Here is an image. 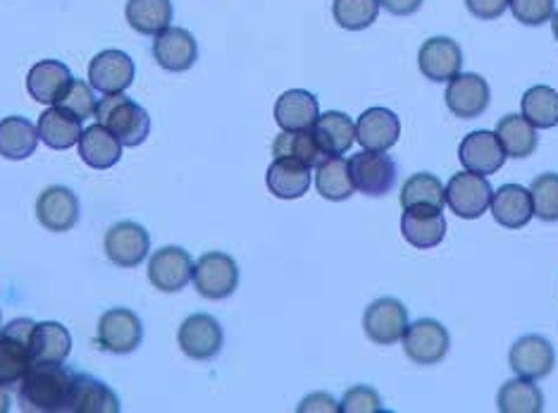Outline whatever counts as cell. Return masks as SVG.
I'll list each match as a JSON object with an SVG mask.
<instances>
[{
    "instance_id": "cell-7",
    "label": "cell",
    "mask_w": 558,
    "mask_h": 413,
    "mask_svg": "<svg viewBox=\"0 0 558 413\" xmlns=\"http://www.w3.org/2000/svg\"><path fill=\"white\" fill-rule=\"evenodd\" d=\"M144 340V325L130 308H110L98 320L96 342L110 354H132Z\"/></svg>"
},
{
    "instance_id": "cell-10",
    "label": "cell",
    "mask_w": 558,
    "mask_h": 413,
    "mask_svg": "<svg viewBox=\"0 0 558 413\" xmlns=\"http://www.w3.org/2000/svg\"><path fill=\"white\" fill-rule=\"evenodd\" d=\"M444 194H447V206L451 208V212H456L463 220H475L489 208L494 190L487 178L465 170L453 174Z\"/></svg>"
},
{
    "instance_id": "cell-26",
    "label": "cell",
    "mask_w": 558,
    "mask_h": 413,
    "mask_svg": "<svg viewBox=\"0 0 558 413\" xmlns=\"http://www.w3.org/2000/svg\"><path fill=\"white\" fill-rule=\"evenodd\" d=\"M265 182H268L272 196L282 198V202H296L311 190V168L296 160L275 158L268 174H265Z\"/></svg>"
},
{
    "instance_id": "cell-30",
    "label": "cell",
    "mask_w": 558,
    "mask_h": 413,
    "mask_svg": "<svg viewBox=\"0 0 558 413\" xmlns=\"http://www.w3.org/2000/svg\"><path fill=\"white\" fill-rule=\"evenodd\" d=\"M39 142V130L27 118L10 116L0 120V156L5 160L32 158Z\"/></svg>"
},
{
    "instance_id": "cell-38",
    "label": "cell",
    "mask_w": 558,
    "mask_h": 413,
    "mask_svg": "<svg viewBox=\"0 0 558 413\" xmlns=\"http://www.w3.org/2000/svg\"><path fill=\"white\" fill-rule=\"evenodd\" d=\"M401 206H433L444 210L447 206V194H444V184L429 172H417L413 178L405 180L401 190Z\"/></svg>"
},
{
    "instance_id": "cell-4",
    "label": "cell",
    "mask_w": 558,
    "mask_h": 413,
    "mask_svg": "<svg viewBox=\"0 0 558 413\" xmlns=\"http://www.w3.org/2000/svg\"><path fill=\"white\" fill-rule=\"evenodd\" d=\"M401 342L405 356H409L415 366H437V363H441L449 354L451 337L439 320L421 318L405 328Z\"/></svg>"
},
{
    "instance_id": "cell-44",
    "label": "cell",
    "mask_w": 558,
    "mask_h": 413,
    "mask_svg": "<svg viewBox=\"0 0 558 413\" xmlns=\"http://www.w3.org/2000/svg\"><path fill=\"white\" fill-rule=\"evenodd\" d=\"M465 8L473 17L482 22H492L504 15L506 8H509V0H465Z\"/></svg>"
},
{
    "instance_id": "cell-31",
    "label": "cell",
    "mask_w": 558,
    "mask_h": 413,
    "mask_svg": "<svg viewBox=\"0 0 558 413\" xmlns=\"http://www.w3.org/2000/svg\"><path fill=\"white\" fill-rule=\"evenodd\" d=\"M36 130H39V139L48 148H56V151H68L74 144H80V136L84 132L82 120L68 116V112L60 110L58 106L41 112L39 122H36Z\"/></svg>"
},
{
    "instance_id": "cell-34",
    "label": "cell",
    "mask_w": 558,
    "mask_h": 413,
    "mask_svg": "<svg viewBox=\"0 0 558 413\" xmlns=\"http://www.w3.org/2000/svg\"><path fill=\"white\" fill-rule=\"evenodd\" d=\"M497 136H499L506 156L518 158V160L530 158L537 151V144H539L537 130L532 127V124L523 116H515V112L499 120Z\"/></svg>"
},
{
    "instance_id": "cell-21",
    "label": "cell",
    "mask_w": 558,
    "mask_h": 413,
    "mask_svg": "<svg viewBox=\"0 0 558 413\" xmlns=\"http://www.w3.org/2000/svg\"><path fill=\"white\" fill-rule=\"evenodd\" d=\"M401 136L397 112L387 108H367L356 122V142L367 151H389Z\"/></svg>"
},
{
    "instance_id": "cell-29",
    "label": "cell",
    "mask_w": 558,
    "mask_h": 413,
    "mask_svg": "<svg viewBox=\"0 0 558 413\" xmlns=\"http://www.w3.org/2000/svg\"><path fill=\"white\" fill-rule=\"evenodd\" d=\"M72 352V335L62 323L44 320L34 325L32 359L34 363H65Z\"/></svg>"
},
{
    "instance_id": "cell-42",
    "label": "cell",
    "mask_w": 558,
    "mask_h": 413,
    "mask_svg": "<svg viewBox=\"0 0 558 413\" xmlns=\"http://www.w3.org/2000/svg\"><path fill=\"white\" fill-rule=\"evenodd\" d=\"M513 17L525 27H542L551 22L556 12V0H509Z\"/></svg>"
},
{
    "instance_id": "cell-35",
    "label": "cell",
    "mask_w": 558,
    "mask_h": 413,
    "mask_svg": "<svg viewBox=\"0 0 558 413\" xmlns=\"http://www.w3.org/2000/svg\"><path fill=\"white\" fill-rule=\"evenodd\" d=\"M497 409L501 413H542L544 394L535 385V380L515 375L513 380L501 385L499 397H497Z\"/></svg>"
},
{
    "instance_id": "cell-49",
    "label": "cell",
    "mask_w": 558,
    "mask_h": 413,
    "mask_svg": "<svg viewBox=\"0 0 558 413\" xmlns=\"http://www.w3.org/2000/svg\"><path fill=\"white\" fill-rule=\"evenodd\" d=\"M0 323H3V316H0ZM0 328H3V325H0Z\"/></svg>"
},
{
    "instance_id": "cell-5",
    "label": "cell",
    "mask_w": 558,
    "mask_h": 413,
    "mask_svg": "<svg viewBox=\"0 0 558 413\" xmlns=\"http://www.w3.org/2000/svg\"><path fill=\"white\" fill-rule=\"evenodd\" d=\"M196 292L210 302H222L232 296L239 287V266L232 256L222 252L203 254L194 266Z\"/></svg>"
},
{
    "instance_id": "cell-28",
    "label": "cell",
    "mask_w": 558,
    "mask_h": 413,
    "mask_svg": "<svg viewBox=\"0 0 558 413\" xmlns=\"http://www.w3.org/2000/svg\"><path fill=\"white\" fill-rule=\"evenodd\" d=\"M80 158L94 170H110L122 158V144L104 124H94L80 136Z\"/></svg>"
},
{
    "instance_id": "cell-24",
    "label": "cell",
    "mask_w": 558,
    "mask_h": 413,
    "mask_svg": "<svg viewBox=\"0 0 558 413\" xmlns=\"http://www.w3.org/2000/svg\"><path fill=\"white\" fill-rule=\"evenodd\" d=\"M492 216L506 230H520L535 218L530 190L520 184H504L497 194H492Z\"/></svg>"
},
{
    "instance_id": "cell-36",
    "label": "cell",
    "mask_w": 558,
    "mask_h": 413,
    "mask_svg": "<svg viewBox=\"0 0 558 413\" xmlns=\"http://www.w3.org/2000/svg\"><path fill=\"white\" fill-rule=\"evenodd\" d=\"M272 156L296 160V162H303V166H308V168H315L325 158L318 142H315L313 130L282 132L272 144Z\"/></svg>"
},
{
    "instance_id": "cell-32",
    "label": "cell",
    "mask_w": 558,
    "mask_h": 413,
    "mask_svg": "<svg viewBox=\"0 0 558 413\" xmlns=\"http://www.w3.org/2000/svg\"><path fill=\"white\" fill-rule=\"evenodd\" d=\"M315 186L318 194L327 202H347L353 196L356 186L351 180L349 160L341 156H325L318 166H315Z\"/></svg>"
},
{
    "instance_id": "cell-17",
    "label": "cell",
    "mask_w": 558,
    "mask_h": 413,
    "mask_svg": "<svg viewBox=\"0 0 558 413\" xmlns=\"http://www.w3.org/2000/svg\"><path fill=\"white\" fill-rule=\"evenodd\" d=\"M136 65L134 60L122 51H104L94 56L88 65V84L98 94H122L134 84Z\"/></svg>"
},
{
    "instance_id": "cell-12",
    "label": "cell",
    "mask_w": 558,
    "mask_h": 413,
    "mask_svg": "<svg viewBox=\"0 0 558 413\" xmlns=\"http://www.w3.org/2000/svg\"><path fill=\"white\" fill-rule=\"evenodd\" d=\"M106 256L120 268L142 266L150 252V234L138 222L122 220L106 232Z\"/></svg>"
},
{
    "instance_id": "cell-8",
    "label": "cell",
    "mask_w": 558,
    "mask_h": 413,
    "mask_svg": "<svg viewBox=\"0 0 558 413\" xmlns=\"http://www.w3.org/2000/svg\"><path fill=\"white\" fill-rule=\"evenodd\" d=\"M405 328H409V311L395 296L377 299L363 313V330L367 340L379 347L401 342Z\"/></svg>"
},
{
    "instance_id": "cell-33",
    "label": "cell",
    "mask_w": 558,
    "mask_h": 413,
    "mask_svg": "<svg viewBox=\"0 0 558 413\" xmlns=\"http://www.w3.org/2000/svg\"><path fill=\"white\" fill-rule=\"evenodd\" d=\"M174 15L172 0H126L124 17L130 27L144 36H156L170 27Z\"/></svg>"
},
{
    "instance_id": "cell-3",
    "label": "cell",
    "mask_w": 558,
    "mask_h": 413,
    "mask_svg": "<svg viewBox=\"0 0 558 413\" xmlns=\"http://www.w3.org/2000/svg\"><path fill=\"white\" fill-rule=\"evenodd\" d=\"M34 320L17 318L0 328V385L20 387L24 375L34 366L32 332Z\"/></svg>"
},
{
    "instance_id": "cell-14",
    "label": "cell",
    "mask_w": 558,
    "mask_h": 413,
    "mask_svg": "<svg viewBox=\"0 0 558 413\" xmlns=\"http://www.w3.org/2000/svg\"><path fill=\"white\" fill-rule=\"evenodd\" d=\"M509 366L520 378L542 380L556 366V352L547 337L542 335H525L511 347Z\"/></svg>"
},
{
    "instance_id": "cell-11",
    "label": "cell",
    "mask_w": 558,
    "mask_h": 413,
    "mask_svg": "<svg viewBox=\"0 0 558 413\" xmlns=\"http://www.w3.org/2000/svg\"><path fill=\"white\" fill-rule=\"evenodd\" d=\"M177 342L180 349L194 361H210L222 352L225 332L222 325L208 313H194L189 316L177 332Z\"/></svg>"
},
{
    "instance_id": "cell-22",
    "label": "cell",
    "mask_w": 558,
    "mask_h": 413,
    "mask_svg": "<svg viewBox=\"0 0 558 413\" xmlns=\"http://www.w3.org/2000/svg\"><path fill=\"white\" fill-rule=\"evenodd\" d=\"M320 118V104L311 92L291 89L277 98L275 122L282 132L313 130L315 120Z\"/></svg>"
},
{
    "instance_id": "cell-20",
    "label": "cell",
    "mask_w": 558,
    "mask_h": 413,
    "mask_svg": "<svg viewBox=\"0 0 558 413\" xmlns=\"http://www.w3.org/2000/svg\"><path fill=\"white\" fill-rule=\"evenodd\" d=\"M154 58L158 65L168 72L192 70L198 60V44L194 39V34H189L182 27H168L165 32L156 34Z\"/></svg>"
},
{
    "instance_id": "cell-40",
    "label": "cell",
    "mask_w": 558,
    "mask_h": 413,
    "mask_svg": "<svg viewBox=\"0 0 558 413\" xmlns=\"http://www.w3.org/2000/svg\"><path fill=\"white\" fill-rule=\"evenodd\" d=\"M535 216L544 222H558V174L544 172L530 184Z\"/></svg>"
},
{
    "instance_id": "cell-16",
    "label": "cell",
    "mask_w": 558,
    "mask_h": 413,
    "mask_svg": "<svg viewBox=\"0 0 558 413\" xmlns=\"http://www.w3.org/2000/svg\"><path fill=\"white\" fill-rule=\"evenodd\" d=\"M417 68L429 82H451L463 68L461 46L449 36H433L417 51Z\"/></svg>"
},
{
    "instance_id": "cell-47",
    "label": "cell",
    "mask_w": 558,
    "mask_h": 413,
    "mask_svg": "<svg viewBox=\"0 0 558 413\" xmlns=\"http://www.w3.org/2000/svg\"><path fill=\"white\" fill-rule=\"evenodd\" d=\"M10 394H8V387L0 385V413H8L10 411Z\"/></svg>"
},
{
    "instance_id": "cell-37",
    "label": "cell",
    "mask_w": 558,
    "mask_h": 413,
    "mask_svg": "<svg viewBox=\"0 0 558 413\" xmlns=\"http://www.w3.org/2000/svg\"><path fill=\"white\" fill-rule=\"evenodd\" d=\"M520 106H523V118L535 130H551L558 124V92L551 86H532Z\"/></svg>"
},
{
    "instance_id": "cell-46",
    "label": "cell",
    "mask_w": 558,
    "mask_h": 413,
    "mask_svg": "<svg viewBox=\"0 0 558 413\" xmlns=\"http://www.w3.org/2000/svg\"><path fill=\"white\" fill-rule=\"evenodd\" d=\"M425 0H379V8H385L389 15L409 17L423 8Z\"/></svg>"
},
{
    "instance_id": "cell-9",
    "label": "cell",
    "mask_w": 558,
    "mask_h": 413,
    "mask_svg": "<svg viewBox=\"0 0 558 413\" xmlns=\"http://www.w3.org/2000/svg\"><path fill=\"white\" fill-rule=\"evenodd\" d=\"M194 258L182 246H162L148 260V280L165 294L182 292L194 280Z\"/></svg>"
},
{
    "instance_id": "cell-27",
    "label": "cell",
    "mask_w": 558,
    "mask_h": 413,
    "mask_svg": "<svg viewBox=\"0 0 558 413\" xmlns=\"http://www.w3.org/2000/svg\"><path fill=\"white\" fill-rule=\"evenodd\" d=\"M313 136L325 156H344L356 142V124L347 112L329 110L315 120Z\"/></svg>"
},
{
    "instance_id": "cell-45",
    "label": "cell",
    "mask_w": 558,
    "mask_h": 413,
    "mask_svg": "<svg viewBox=\"0 0 558 413\" xmlns=\"http://www.w3.org/2000/svg\"><path fill=\"white\" fill-rule=\"evenodd\" d=\"M299 411L301 413H308V411H323V413H337L341 411L339 404L335 402L332 397L325 394V392H315V394H308L303 402L299 404Z\"/></svg>"
},
{
    "instance_id": "cell-19",
    "label": "cell",
    "mask_w": 558,
    "mask_h": 413,
    "mask_svg": "<svg viewBox=\"0 0 558 413\" xmlns=\"http://www.w3.org/2000/svg\"><path fill=\"white\" fill-rule=\"evenodd\" d=\"M401 234L415 248H435L447 234V220H444V212L433 206L403 208Z\"/></svg>"
},
{
    "instance_id": "cell-2",
    "label": "cell",
    "mask_w": 558,
    "mask_h": 413,
    "mask_svg": "<svg viewBox=\"0 0 558 413\" xmlns=\"http://www.w3.org/2000/svg\"><path fill=\"white\" fill-rule=\"evenodd\" d=\"M94 118L98 124H104L106 130L116 134L122 146H142L150 134L148 110L134 104L124 94H108L106 98H100Z\"/></svg>"
},
{
    "instance_id": "cell-25",
    "label": "cell",
    "mask_w": 558,
    "mask_h": 413,
    "mask_svg": "<svg viewBox=\"0 0 558 413\" xmlns=\"http://www.w3.org/2000/svg\"><path fill=\"white\" fill-rule=\"evenodd\" d=\"M72 82V72L60 60H41L27 74V92L36 104L56 106Z\"/></svg>"
},
{
    "instance_id": "cell-15",
    "label": "cell",
    "mask_w": 558,
    "mask_h": 413,
    "mask_svg": "<svg viewBox=\"0 0 558 413\" xmlns=\"http://www.w3.org/2000/svg\"><path fill=\"white\" fill-rule=\"evenodd\" d=\"M506 158L509 156H506L497 132H487V130L471 132L468 136H463V142L459 146L461 166L468 172L482 174V178L499 172L504 168Z\"/></svg>"
},
{
    "instance_id": "cell-23",
    "label": "cell",
    "mask_w": 558,
    "mask_h": 413,
    "mask_svg": "<svg viewBox=\"0 0 558 413\" xmlns=\"http://www.w3.org/2000/svg\"><path fill=\"white\" fill-rule=\"evenodd\" d=\"M120 409L118 394L104 380L84 373L74 375L68 413H120Z\"/></svg>"
},
{
    "instance_id": "cell-13",
    "label": "cell",
    "mask_w": 558,
    "mask_h": 413,
    "mask_svg": "<svg viewBox=\"0 0 558 413\" xmlns=\"http://www.w3.org/2000/svg\"><path fill=\"white\" fill-rule=\"evenodd\" d=\"M447 108L461 120H475L489 108L492 92L487 80L475 72H459L447 86Z\"/></svg>"
},
{
    "instance_id": "cell-39",
    "label": "cell",
    "mask_w": 558,
    "mask_h": 413,
    "mask_svg": "<svg viewBox=\"0 0 558 413\" xmlns=\"http://www.w3.org/2000/svg\"><path fill=\"white\" fill-rule=\"evenodd\" d=\"M332 15L341 29L363 32L375 24L379 15V0H335Z\"/></svg>"
},
{
    "instance_id": "cell-43",
    "label": "cell",
    "mask_w": 558,
    "mask_h": 413,
    "mask_svg": "<svg viewBox=\"0 0 558 413\" xmlns=\"http://www.w3.org/2000/svg\"><path fill=\"white\" fill-rule=\"evenodd\" d=\"M339 409L344 413H379L383 411V399H379L377 390L367 385H356L341 399Z\"/></svg>"
},
{
    "instance_id": "cell-41",
    "label": "cell",
    "mask_w": 558,
    "mask_h": 413,
    "mask_svg": "<svg viewBox=\"0 0 558 413\" xmlns=\"http://www.w3.org/2000/svg\"><path fill=\"white\" fill-rule=\"evenodd\" d=\"M56 106L60 110H65L68 116L77 118L82 122L88 120V118H94L96 116V106H98V101L94 98V86L88 84V82H82V80H72L68 84L65 94L58 98Z\"/></svg>"
},
{
    "instance_id": "cell-48",
    "label": "cell",
    "mask_w": 558,
    "mask_h": 413,
    "mask_svg": "<svg viewBox=\"0 0 558 413\" xmlns=\"http://www.w3.org/2000/svg\"><path fill=\"white\" fill-rule=\"evenodd\" d=\"M551 29H554L556 41H558V12H554V17H551Z\"/></svg>"
},
{
    "instance_id": "cell-6",
    "label": "cell",
    "mask_w": 558,
    "mask_h": 413,
    "mask_svg": "<svg viewBox=\"0 0 558 413\" xmlns=\"http://www.w3.org/2000/svg\"><path fill=\"white\" fill-rule=\"evenodd\" d=\"M353 186L365 196H385L397 184V162L385 151H361L349 160Z\"/></svg>"
},
{
    "instance_id": "cell-18",
    "label": "cell",
    "mask_w": 558,
    "mask_h": 413,
    "mask_svg": "<svg viewBox=\"0 0 558 413\" xmlns=\"http://www.w3.org/2000/svg\"><path fill=\"white\" fill-rule=\"evenodd\" d=\"M36 218L48 232H70L80 222V198L68 186H48L36 198Z\"/></svg>"
},
{
    "instance_id": "cell-1",
    "label": "cell",
    "mask_w": 558,
    "mask_h": 413,
    "mask_svg": "<svg viewBox=\"0 0 558 413\" xmlns=\"http://www.w3.org/2000/svg\"><path fill=\"white\" fill-rule=\"evenodd\" d=\"M74 375L62 363H34L20 382V406L27 413L68 411Z\"/></svg>"
}]
</instances>
